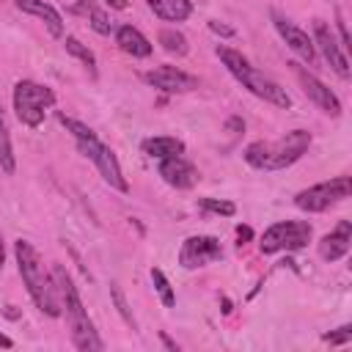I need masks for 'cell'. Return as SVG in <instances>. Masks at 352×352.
<instances>
[{
	"mask_svg": "<svg viewBox=\"0 0 352 352\" xmlns=\"http://www.w3.org/2000/svg\"><path fill=\"white\" fill-rule=\"evenodd\" d=\"M14 6H16L19 11L30 14V16H38V19L47 25V30H50L52 38H60V36H63V16H60L58 8L50 6L47 0H14Z\"/></svg>",
	"mask_w": 352,
	"mask_h": 352,
	"instance_id": "obj_16",
	"label": "cell"
},
{
	"mask_svg": "<svg viewBox=\"0 0 352 352\" xmlns=\"http://www.w3.org/2000/svg\"><path fill=\"white\" fill-rule=\"evenodd\" d=\"M349 245H352V223L338 220V226L319 239V256L324 261H338L349 253Z\"/></svg>",
	"mask_w": 352,
	"mask_h": 352,
	"instance_id": "obj_15",
	"label": "cell"
},
{
	"mask_svg": "<svg viewBox=\"0 0 352 352\" xmlns=\"http://www.w3.org/2000/svg\"><path fill=\"white\" fill-rule=\"evenodd\" d=\"M116 44H118L121 52H126L132 58H148L151 50H154V44L135 25H118L116 28Z\"/></svg>",
	"mask_w": 352,
	"mask_h": 352,
	"instance_id": "obj_17",
	"label": "cell"
},
{
	"mask_svg": "<svg viewBox=\"0 0 352 352\" xmlns=\"http://www.w3.org/2000/svg\"><path fill=\"white\" fill-rule=\"evenodd\" d=\"M11 99H14V113H16V118H19L25 126L38 129V126L44 124L47 110L55 104V91L47 88V85H41V82H36V80H19V82L14 85Z\"/></svg>",
	"mask_w": 352,
	"mask_h": 352,
	"instance_id": "obj_5",
	"label": "cell"
},
{
	"mask_svg": "<svg viewBox=\"0 0 352 352\" xmlns=\"http://www.w3.org/2000/svg\"><path fill=\"white\" fill-rule=\"evenodd\" d=\"M272 25H275L278 36L286 41V47H289L300 60H305V63H314V60H316L314 41H311V36H308L300 25H294L292 19H286V16L278 14V11H272Z\"/></svg>",
	"mask_w": 352,
	"mask_h": 352,
	"instance_id": "obj_12",
	"label": "cell"
},
{
	"mask_svg": "<svg viewBox=\"0 0 352 352\" xmlns=\"http://www.w3.org/2000/svg\"><path fill=\"white\" fill-rule=\"evenodd\" d=\"M220 258H223V245L217 236H209V234H192L179 248V264L184 270H198Z\"/></svg>",
	"mask_w": 352,
	"mask_h": 352,
	"instance_id": "obj_9",
	"label": "cell"
},
{
	"mask_svg": "<svg viewBox=\"0 0 352 352\" xmlns=\"http://www.w3.org/2000/svg\"><path fill=\"white\" fill-rule=\"evenodd\" d=\"M209 28H212L214 33H223V36H234V30H231V28H226V25H220V22H214V19L209 22Z\"/></svg>",
	"mask_w": 352,
	"mask_h": 352,
	"instance_id": "obj_31",
	"label": "cell"
},
{
	"mask_svg": "<svg viewBox=\"0 0 352 352\" xmlns=\"http://www.w3.org/2000/svg\"><path fill=\"white\" fill-rule=\"evenodd\" d=\"M349 192H352V179L349 176H336L330 182H319V184H311V187L300 190L294 195V206L300 212L316 214V212H324L333 204L349 198Z\"/></svg>",
	"mask_w": 352,
	"mask_h": 352,
	"instance_id": "obj_6",
	"label": "cell"
},
{
	"mask_svg": "<svg viewBox=\"0 0 352 352\" xmlns=\"http://www.w3.org/2000/svg\"><path fill=\"white\" fill-rule=\"evenodd\" d=\"M217 58L236 77V82H242V88H248L253 96H258L275 107H292V96L286 94V88L280 82H275L272 77H267L264 72H258L242 52H236L231 47H217Z\"/></svg>",
	"mask_w": 352,
	"mask_h": 352,
	"instance_id": "obj_4",
	"label": "cell"
},
{
	"mask_svg": "<svg viewBox=\"0 0 352 352\" xmlns=\"http://www.w3.org/2000/svg\"><path fill=\"white\" fill-rule=\"evenodd\" d=\"M314 50H319L322 52V58L330 63V69L338 74V77H349V58H346V52L341 50V44L336 41V36H333V30H330V25L324 22V19H314Z\"/></svg>",
	"mask_w": 352,
	"mask_h": 352,
	"instance_id": "obj_10",
	"label": "cell"
},
{
	"mask_svg": "<svg viewBox=\"0 0 352 352\" xmlns=\"http://www.w3.org/2000/svg\"><path fill=\"white\" fill-rule=\"evenodd\" d=\"M63 47H66V52H69V55H74V58L88 69V74H91V77H96V55H94V52L80 41V38L66 36V38H63Z\"/></svg>",
	"mask_w": 352,
	"mask_h": 352,
	"instance_id": "obj_23",
	"label": "cell"
},
{
	"mask_svg": "<svg viewBox=\"0 0 352 352\" xmlns=\"http://www.w3.org/2000/svg\"><path fill=\"white\" fill-rule=\"evenodd\" d=\"M157 41H160V47H162L168 55H176V58L187 55V50H190L184 33H179L176 28H162V30L157 33Z\"/></svg>",
	"mask_w": 352,
	"mask_h": 352,
	"instance_id": "obj_22",
	"label": "cell"
},
{
	"mask_svg": "<svg viewBox=\"0 0 352 352\" xmlns=\"http://www.w3.org/2000/svg\"><path fill=\"white\" fill-rule=\"evenodd\" d=\"M58 121H60V126H63L66 132L74 135V140H88V138L96 135L88 124H82V121H77V118H72V116H66V113H58Z\"/></svg>",
	"mask_w": 352,
	"mask_h": 352,
	"instance_id": "obj_26",
	"label": "cell"
},
{
	"mask_svg": "<svg viewBox=\"0 0 352 352\" xmlns=\"http://www.w3.org/2000/svg\"><path fill=\"white\" fill-rule=\"evenodd\" d=\"M6 264V245H3V234H0V270Z\"/></svg>",
	"mask_w": 352,
	"mask_h": 352,
	"instance_id": "obj_35",
	"label": "cell"
},
{
	"mask_svg": "<svg viewBox=\"0 0 352 352\" xmlns=\"http://www.w3.org/2000/svg\"><path fill=\"white\" fill-rule=\"evenodd\" d=\"M69 14H82L88 19V25L99 33V36H110L116 33V22L110 19V14L104 8H99L96 3H88V0H77L74 6H69Z\"/></svg>",
	"mask_w": 352,
	"mask_h": 352,
	"instance_id": "obj_18",
	"label": "cell"
},
{
	"mask_svg": "<svg viewBox=\"0 0 352 352\" xmlns=\"http://www.w3.org/2000/svg\"><path fill=\"white\" fill-rule=\"evenodd\" d=\"M110 8H116V11H124L126 6H129V0H104Z\"/></svg>",
	"mask_w": 352,
	"mask_h": 352,
	"instance_id": "obj_33",
	"label": "cell"
},
{
	"mask_svg": "<svg viewBox=\"0 0 352 352\" xmlns=\"http://www.w3.org/2000/svg\"><path fill=\"white\" fill-rule=\"evenodd\" d=\"M311 146L308 129H292L278 140H253L245 146L242 157L253 170H283L294 165Z\"/></svg>",
	"mask_w": 352,
	"mask_h": 352,
	"instance_id": "obj_3",
	"label": "cell"
},
{
	"mask_svg": "<svg viewBox=\"0 0 352 352\" xmlns=\"http://www.w3.org/2000/svg\"><path fill=\"white\" fill-rule=\"evenodd\" d=\"M52 278H55V286H58V294H60V305H63V314H66L72 344L80 352H102L104 349V341L94 330V322H91L88 311H85L82 297H80L72 275L66 272V267L63 264H52Z\"/></svg>",
	"mask_w": 352,
	"mask_h": 352,
	"instance_id": "obj_2",
	"label": "cell"
},
{
	"mask_svg": "<svg viewBox=\"0 0 352 352\" xmlns=\"http://www.w3.org/2000/svg\"><path fill=\"white\" fill-rule=\"evenodd\" d=\"M311 223L305 220H278L272 223L261 239H258V250L261 253H280V250H300L311 242Z\"/></svg>",
	"mask_w": 352,
	"mask_h": 352,
	"instance_id": "obj_7",
	"label": "cell"
},
{
	"mask_svg": "<svg viewBox=\"0 0 352 352\" xmlns=\"http://www.w3.org/2000/svg\"><path fill=\"white\" fill-rule=\"evenodd\" d=\"M160 341L165 344V349H170V352H179V344H176V341H170L165 333H160Z\"/></svg>",
	"mask_w": 352,
	"mask_h": 352,
	"instance_id": "obj_32",
	"label": "cell"
},
{
	"mask_svg": "<svg viewBox=\"0 0 352 352\" xmlns=\"http://www.w3.org/2000/svg\"><path fill=\"white\" fill-rule=\"evenodd\" d=\"M198 206L204 209V212H212V214H223V217H231V214H236V204H231V201H226V198H198Z\"/></svg>",
	"mask_w": 352,
	"mask_h": 352,
	"instance_id": "obj_27",
	"label": "cell"
},
{
	"mask_svg": "<svg viewBox=\"0 0 352 352\" xmlns=\"http://www.w3.org/2000/svg\"><path fill=\"white\" fill-rule=\"evenodd\" d=\"M157 173L162 176L165 184H170V187H176V190H190V187L198 182V168H195L190 160H184L182 154L168 157V160H160Z\"/></svg>",
	"mask_w": 352,
	"mask_h": 352,
	"instance_id": "obj_14",
	"label": "cell"
},
{
	"mask_svg": "<svg viewBox=\"0 0 352 352\" xmlns=\"http://www.w3.org/2000/svg\"><path fill=\"white\" fill-rule=\"evenodd\" d=\"M292 69H294V74H297V80H300V85H302V91H305V96L322 110V113H327V116H333V118H338L341 116V99L316 77V74H311L305 66H300V63H289Z\"/></svg>",
	"mask_w": 352,
	"mask_h": 352,
	"instance_id": "obj_11",
	"label": "cell"
},
{
	"mask_svg": "<svg viewBox=\"0 0 352 352\" xmlns=\"http://www.w3.org/2000/svg\"><path fill=\"white\" fill-rule=\"evenodd\" d=\"M143 154L151 157V160H168V157H176V154H184V143L173 135H154V138H146L140 143Z\"/></svg>",
	"mask_w": 352,
	"mask_h": 352,
	"instance_id": "obj_19",
	"label": "cell"
},
{
	"mask_svg": "<svg viewBox=\"0 0 352 352\" xmlns=\"http://www.w3.org/2000/svg\"><path fill=\"white\" fill-rule=\"evenodd\" d=\"M14 256H16V267H19L22 283H25V289H28L33 305H36L44 316L58 319V316L63 314V305H60V294H58L52 270L44 267L41 253H38L28 239H16V242H14Z\"/></svg>",
	"mask_w": 352,
	"mask_h": 352,
	"instance_id": "obj_1",
	"label": "cell"
},
{
	"mask_svg": "<svg viewBox=\"0 0 352 352\" xmlns=\"http://www.w3.org/2000/svg\"><path fill=\"white\" fill-rule=\"evenodd\" d=\"M322 341H324V344H330V346H341V344H349V341H352V324H341L338 330H330V333H324V336H322Z\"/></svg>",
	"mask_w": 352,
	"mask_h": 352,
	"instance_id": "obj_28",
	"label": "cell"
},
{
	"mask_svg": "<svg viewBox=\"0 0 352 352\" xmlns=\"http://www.w3.org/2000/svg\"><path fill=\"white\" fill-rule=\"evenodd\" d=\"M146 3L165 22H184L192 14V3L190 0H146Z\"/></svg>",
	"mask_w": 352,
	"mask_h": 352,
	"instance_id": "obj_20",
	"label": "cell"
},
{
	"mask_svg": "<svg viewBox=\"0 0 352 352\" xmlns=\"http://www.w3.org/2000/svg\"><path fill=\"white\" fill-rule=\"evenodd\" d=\"M236 239H239V245L250 242V239H253V231H250V226H236Z\"/></svg>",
	"mask_w": 352,
	"mask_h": 352,
	"instance_id": "obj_30",
	"label": "cell"
},
{
	"mask_svg": "<svg viewBox=\"0 0 352 352\" xmlns=\"http://www.w3.org/2000/svg\"><path fill=\"white\" fill-rule=\"evenodd\" d=\"M77 148H80L82 157H88V160L94 162V168L99 170L102 182H104L107 187H113V190H118V192H129V184H126V179H124L121 162H118V157L113 154L110 146H104V143L94 135V138H88V140H77Z\"/></svg>",
	"mask_w": 352,
	"mask_h": 352,
	"instance_id": "obj_8",
	"label": "cell"
},
{
	"mask_svg": "<svg viewBox=\"0 0 352 352\" xmlns=\"http://www.w3.org/2000/svg\"><path fill=\"white\" fill-rule=\"evenodd\" d=\"M151 283H154V289H157V294H160V300H162V305L165 308H173L176 305V292H173V286H170V280H168V275L160 270V267H151Z\"/></svg>",
	"mask_w": 352,
	"mask_h": 352,
	"instance_id": "obj_24",
	"label": "cell"
},
{
	"mask_svg": "<svg viewBox=\"0 0 352 352\" xmlns=\"http://www.w3.org/2000/svg\"><path fill=\"white\" fill-rule=\"evenodd\" d=\"M0 170L8 173V176L16 170V157H14V146H11V135H8V121L3 116V107H0Z\"/></svg>",
	"mask_w": 352,
	"mask_h": 352,
	"instance_id": "obj_21",
	"label": "cell"
},
{
	"mask_svg": "<svg viewBox=\"0 0 352 352\" xmlns=\"http://www.w3.org/2000/svg\"><path fill=\"white\" fill-rule=\"evenodd\" d=\"M336 28H338V36H341V50L349 52V36H346V22L341 14H336Z\"/></svg>",
	"mask_w": 352,
	"mask_h": 352,
	"instance_id": "obj_29",
	"label": "cell"
},
{
	"mask_svg": "<svg viewBox=\"0 0 352 352\" xmlns=\"http://www.w3.org/2000/svg\"><path fill=\"white\" fill-rule=\"evenodd\" d=\"M0 349H14V341L6 333H0Z\"/></svg>",
	"mask_w": 352,
	"mask_h": 352,
	"instance_id": "obj_34",
	"label": "cell"
},
{
	"mask_svg": "<svg viewBox=\"0 0 352 352\" xmlns=\"http://www.w3.org/2000/svg\"><path fill=\"white\" fill-rule=\"evenodd\" d=\"M110 300H113V305H116V311H118V316L135 330L138 327V322H135V316H132V311H129V302H126V297H124V292H121V286L118 283H110Z\"/></svg>",
	"mask_w": 352,
	"mask_h": 352,
	"instance_id": "obj_25",
	"label": "cell"
},
{
	"mask_svg": "<svg viewBox=\"0 0 352 352\" xmlns=\"http://www.w3.org/2000/svg\"><path fill=\"white\" fill-rule=\"evenodd\" d=\"M143 80L151 88L162 91V94H184V91H195L198 88V77L187 74L179 66H157V69L146 72Z\"/></svg>",
	"mask_w": 352,
	"mask_h": 352,
	"instance_id": "obj_13",
	"label": "cell"
}]
</instances>
